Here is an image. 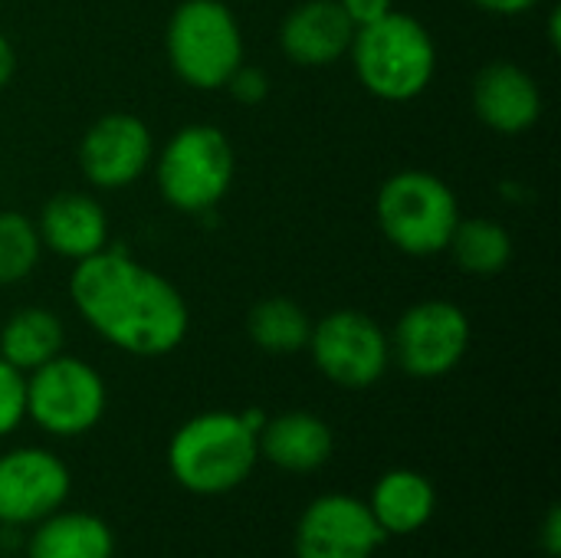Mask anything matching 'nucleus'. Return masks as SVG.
<instances>
[{"mask_svg": "<svg viewBox=\"0 0 561 558\" xmlns=\"http://www.w3.org/2000/svg\"><path fill=\"white\" fill-rule=\"evenodd\" d=\"M260 464L256 434L237 411H204L184 421L168 441V470L194 497H227Z\"/></svg>", "mask_w": 561, "mask_h": 558, "instance_id": "2", "label": "nucleus"}, {"mask_svg": "<svg viewBox=\"0 0 561 558\" xmlns=\"http://www.w3.org/2000/svg\"><path fill=\"white\" fill-rule=\"evenodd\" d=\"M549 43H552V49H559L561 43V13L559 7H552V13H549Z\"/></svg>", "mask_w": 561, "mask_h": 558, "instance_id": "30", "label": "nucleus"}, {"mask_svg": "<svg viewBox=\"0 0 561 558\" xmlns=\"http://www.w3.org/2000/svg\"><path fill=\"white\" fill-rule=\"evenodd\" d=\"M26 421V375L0 358V441Z\"/></svg>", "mask_w": 561, "mask_h": 558, "instance_id": "23", "label": "nucleus"}, {"mask_svg": "<svg viewBox=\"0 0 561 558\" xmlns=\"http://www.w3.org/2000/svg\"><path fill=\"white\" fill-rule=\"evenodd\" d=\"M154 187L178 214H210L233 187L237 155L220 125L191 122L181 125L151 161Z\"/></svg>", "mask_w": 561, "mask_h": 558, "instance_id": "4", "label": "nucleus"}, {"mask_svg": "<svg viewBox=\"0 0 561 558\" xmlns=\"http://www.w3.org/2000/svg\"><path fill=\"white\" fill-rule=\"evenodd\" d=\"M13 76H16V49H13L10 36L0 33V89L10 86Z\"/></svg>", "mask_w": 561, "mask_h": 558, "instance_id": "28", "label": "nucleus"}, {"mask_svg": "<svg viewBox=\"0 0 561 558\" xmlns=\"http://www.w3.org/2000/svg\"><path fill=\"white\" fill-rule=\"evenodd\" d=\"M348 56L365 92L381 102H411L427 92L437 76V43L431 30L398 10L358 26Z\"/></svg>", "mask_w": 561, "mask_h": 558, "instance_id": "3", "label": "nucleus"}, {"mask_svg": "<svg viewBox=\"0 0 561 558\" xmlns=\"http://www.w3.org/2000/svg\"><path fill=\"white\" fill-rule=\"evenodd\" d=\"M240 418H243V424H247L253 434H260L270 414H266V411H260V408H250V411H240Z\"/></svg>", "mask_w": 561, "mask_h": 558, "instance_id": "29", "label": "nucleus"}, {"mask_svg": "<svg viewBox=\"0 0 561 558\" xmlns=\"http://www.w3.org/2000/svg\"><path fill=\"white\" fill-rule=\"evenodd\" d=\"M375 217L394 250L408 257H437L447 253L460 224V201L444 178L404 168L378 187Z\"/></svg>", "mask_w": 561, "mask_h": 558, "instance_id": "6", "label": "nucleus"}, {"mask_svg": "<svg viewBox=\"0 0 561 558\" xmlns=\"http://www.w3.org/2000/svg\"><path fill=\"white\" fill-rule=\"evenodd\" d=\"M542 89L519 62L496 59L473 79V112L496 135L529 132L542 118Z\"/></svg>", "mask_w": 561, "mask_h": 558, "instance_id": "13", "label": "nucleus"}, {"mask_svg": "<svg viewBox=\"0 0 561 558\" xmlns=\"http://www.w3.org/2000/svg\"><path fill=\"white\" fill-rule=\"evenodd\" d=\"M306 352L319 375L348 391L378 385L391 365L388 332L362 309H335L312 322Z\"/></svg>", "mask_w": 561, "mask_h": 558, "instance_id": "8", "label": "nucleus"}, {"mask_svg": "<svg viewBox=\"0 0 561 558\" xmlns=\"http://www.w3.org/2000/svg\"><path fill=\"white\" fill-rule=\"evenodd\" d=\"M164 53L184 86L217 92L243 66L247 43L224 0H181L164 26Z\"/></svg>", "mask_w": 561, "mask_h": 558, "instance_id": "5", "label": "nucleus"}, {"mask_svg": "<svg viewBox=\"0 0 561 558\" xmlns=\"http://www.w3.org/2000/svg\"><path fill=\"white\" fill-rule=\"evenodd\" d=\"M385 539L365 500L325 493L302 510L293 549L296 558H371Z\"/></svg>", "mask_w": 561, "mask_h": 558, "instance_id": "12", "label": "nucleus"}, {"mask_svg": "<svg viewBox=\"0 0 561 558\" xmlns=\"http://www.w3.org/2000/svg\"><path fill=\"white\" fill-rule=\"evenodd\" d=\"M66 345L62 319L46 306H23L0 326V358L23 375L56 358Z\"/></svg>", "mask_w": 561, "mask_h": 558, "instance_id": "19", "label": "nucleus"}, {"mask_svg": "<svg viewBox=\"0 0 561 558\" xmlns=\"http://www.w3.org/2000/svg\"><path fill=\"white\" fill-rule=\"evenodd\" d=\"M224 89H227L240 105H260V102H266V95H270V76H266L260 66L243 62V66L227 79Z\"/></svg>", "mask_w": 561, "mask_h": 558, "instance_id": "24", "label": "nucleus"}, {"mask_svg": "<svg viewBox=\"0 0 561 558\" xmlns=\"http://www.w3.org/2000/svg\"><path fill=\"white\" fill-rule=\"evenodd\" d=\"M470 3H477L480 10L496 13V16H519V13H529L542 0H470Z\"/></svg>", "mask_w": 561, "mask_h": 558, "instance_id": "27", "label": "nucleus"}, {"mask_svg": "<svg viewBox=\"0 0 561 558\" xmlns=\"http://www.w3.org/2000/svg\"><path fill=\"white\" fill-rule=\"evenodd\" d=\"M355 26L339 0H302L279 26V46L296 66H332L348 56Z\"/></svg>", "mask_w": 561, "mask_h": 558, "instance_id": "15", "label": "nucleus"}, {"mask_svg": "<svg viewBox=\"0 0 561 558\" xmlns=\"http://www.w3.org/2000/svg\"><path fill=\"white\" fill-rule=\"evenodd\" d=\"M79 171L99 191H125L154 161V135L148 122L131 112H108L95 118L79 138Z\"/></svg>", "mask_w": 561, "mask_h": 558, "instance_id": "11", "label": "nucleus"}, {"mask_svg": "<svg viewBox=\"0 0 561 558\" xmlns=\"http://www.w3.org/2000/svg\"><path fill=\"white\" fill-rule=\"evenodd\" d=\"M447 253L467 276H496L513 260V234L490 217H460Z\"/></svg>", "mask_w": 561, "mask_h": 558, "instance_id": "20", "label": "nucleus"}, {"mask_svg": "<svg viewBox=\"0 0 561 558\" xmlns=\"http://www.w3.org/2000/svg\"><path fill=\"white\" fill-rule=\"evenodd\" d=\"M247 332H250L253 345L266 355H296L309 345L312 319L296 299L270 296L250 309Z\"/></svg>", "mask_w": 561, "mask_h": 558, "instance_id": "21", "label": "nucleus"}, {"mask_svg": "<svg viewBox=\"0 0 561 558\" xmlns=\"http://www.w3.org/2000/svg\"><path fill=\"white\" fill-rule=\"evenodd\" d=\"M470 316L450 299H421L401 312L388 342L391 362L421 382L450 375L470 352Z\"/></svg>", "mask_w": 561, "mask_h": 558, "instance_id": "9", "label": "nucleus"}, {"mask_svg": "<svg viewBox=\"0 0 561 558\" xmlns=\"http://www.w3.org/2000/svg\"><path fill=\"white\" fill-rule=\"evenodd\" d=\"M43 243L36 224L20 210H0V286L30 280L39 266Z\"/></svg>", "mask_w": 561, "mask_h": 558, "instance_id": "22", "label": "nucleus"}, {"mask_svg": "<svg viewBox=\"0 0 561 558\" xmlns=\"http://www.w3.org/2000/svg\"><path fill=\"white\" fill-rule=\"evenodd\" d=\"M365 503L385 536H414L434 520L437 490L424 474L398 467L375 480Z\"/></svg>", "mask_w": 561, "mask_h": 558, "instance_id": "17", "label": "nucleus"}, {"mask_svg": "<svg viewBox=\"0 0 561 558\" xmlns=\"http://www.w3.org/2000/svg\"><path fill=\"white\" fill-rule=\"evenodd\" d=\"M72 490L69 467L46 447H13L0 454V526H36L62 510Z\"/></svg>", "mask_w": 561, "mask_h": 558, "instance_id": "10", "label": "nucleus"}, {"mask_svg": "<svg viewBox=\"0 0 561 558\" xmlns=\"http://www.w3.org/2000/svg\"><path fill=\"white\" fill-rule=\"evenodd\" d=\"M26 558H115V533L95 513L56 510L33 526Z\"/></svg>", "mask_w": 561, "mask_h": 558, "instance_id": "18", "label": "nucleus"}, {"mask_svg": "<svg viewBox=\"0 0 561 558\" xmlns=\"http://www.w3.org/2000/svg\"><path fill=\"white\" fill-rule=\"evenodd\" d=\"M260 457L270 460L283 474H316L329 464L335 451L332 428L312 411H286L266 418L263 431L256 434Z\"/></svg>", "mask_w": 561, "mask_h": 558, "instance_id": "16", "label": "nucleus"}, {"mask_svg": "<svg viewBox=\"0 0 561 558\" xmlns=\"http://www.w3.org/2000/svg\"><path fill=\"white\" fill-rule=\"evenodd\" d=\"M33 224H36L43 250H49L62 260H72V263L108 247V214L85 191L53 194Z\"/></svg>", "mask_w": 561, "mask_h": 558, "instance_id": "14", "label": "nucleus"}, {"mask_svg": "<svg viewBox=\"0 0 561 558\" xmlns=\"http://www.w3.org/2000/svg\"><path fill=\"white\" fill-rule=\"evenodd\" d=\"M339 7L345 10V16L352 20V26H368L375 20H381L385 13H391V0H339Z\"/></svg>", "mask_w": 561, "mask_h": 558, "instance_id": "25", "label": "nucleus"}, {"mask_svg": "<svg viewBox=\"0 0 561 558\" xmlns=\"http://www.w3.org/2000/svg\"><path fill=\"white\" fill-rule=\"evenodd\" d=\"M539 543H542V553H546L549 558L561 556V510L559 506H552V510L546 513V523H542V529H539Z\"/></svg>", "mask_w": 561, "mask_h": 558, "instance_id": "26", "label": "nucleus"}, {"mask_svg": "<svg viewBox=\"0 0 561 558\" xmlns=\"http://www.w3.org/2000/svg\"><path fill=\"white\" fill-rule=\"evenodd\" d=\"M108 408V388L95 365L59 352L26 372V418L49 437L89 434Z\"/></svg>", "mask_w": 561, "mask_h": 558, "instance_id": "7", "label": "nucleus"}, {"mask_svg": "<svg viewBox=\"0 0 561 558\" xmlns=\"http://www.w3.org/2000/svg\"><path fill=\"white\" fill-rule=\"evenodd\" d=\"M69 299L99 339L135 358L171 355L191 329L181 289L112 243L72 266Z\"/></svg>", "mask_w": 561, "mask_h": 558, "instance_id": "1", "label": "nucleus"}]
</instances>
